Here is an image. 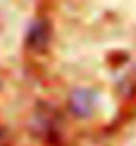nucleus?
I'll return each mask as SVG.
<instances>
[{"label": "nucleus", "instance_id": "f257e3e1", "mask_svg": "<svg viewBox=\"0 0 136 146\" xmlns=\"http://www.w3.org/2000/svg\"><path fill=\"white\" fill-rule=\"evenodd\" d=\"M73 111L78 112V114H88L91 111V94L77 92L73 96Z\"/></svg>", "mask_w": 136, "mask_h": 146}]
</instances>
